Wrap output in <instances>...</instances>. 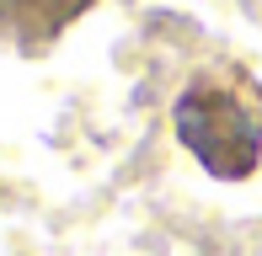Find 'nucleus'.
Returning <instances> with one entry per match:
<instances>
[{
  "instance_id": "nucleus-1",
  "label": "nucleus",
  "mask_w": 262,
  "mask_h": 256,
  "mask_svg": "<svg viewBox=\"0 0 262 256\" xmlns=\"http://www.w3.org/2000/svg\"><path fill=\"white\" fill-rule=\"evenodd\" d=\"M177 139L214 176H246L262 149V91L252 86V75L220 69V75L193 80L177 96Z\"/></svg>"
},
{
  "instance_id": "nucleus-2",
  "label": "nucleus",
  "mask_w": 262,
  "mask_h": 256,
  "mask_svg": "<svg viewBox=\"0 0 262 256\" xmlns=\"http://www.w3.org/2000/svg\"><path fill=\"white\" fill-rule=\"evenodd\" d=\"M86 6L91 0H0V38L16 43L21 54H38V48H49Z\"/></svg>"
}]
</instances>
